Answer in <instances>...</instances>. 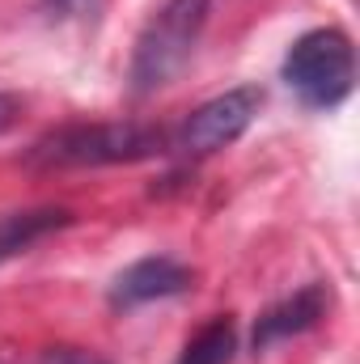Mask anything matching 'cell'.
I'll return each mask as SVG.
<instances>
[{"label":"cell","instance_id":"cell-1","mask_svg":"<svg viewBox=\"0 0 360 364\" xmlns=\"http://www.w3.org/2000/svg\"><path fill=\"white\" fill-rule=\"evenodd\" d=\"M166 149V132L149 123H73L47 132L26 153L30 166L43 170H85V166H127L157 157Z\"/></svg>","mask_w":360,"mask_h":364},{"label":"cell","instance_id":"cell-6","mask_svg":"<svg viewBox=\"0 0 360 364\" xmlns=\"http://www.w3.org/2000/svg\"><path fill=\"white\" fill-rule=\"evenodd\" d=\"M186 288H191V267H182L170 255H149V259H136L132 267H123L115 275L110 305L115 309H136V305H149V301L179 296Z\"/></svg>","mask_w":360,"mask_h":364},{"label":"cell","instance_id":"cell-8","mask_svg":"<svg viewBox=\"0 0 360 364\" xmlns=\"http://www.w3.org/2000/svg\"><path fill=\"white\" fill-rule=\"evenodd\" d=\"M238 352V322L229 314L212 318L195 339H186L179 364H229Z\"/></svg>","mask_w":360,"mask_h":364},{"label":"cell","instance_id":"cell-4","mask_svg":"<svg viewBox=\"0 0 360 364\" xmlns=\"http://www.w3.org/2000/svg\"><path fill=\"white\" fill-rule=\"evenodd\" d=\"M259 110H263V90L259 85H238V90L216 93L199 110L186 114L174 149H179L182 157H191V161L212 157V153L238 144L250 132V123L259 119Z\"/></svg>","mask_w":360,"mask_h":364},{"label":"cell","instance_id":"cell-5","mask_svg":"<svg viewBox=\"0 0 360 364\" xmlns=\"http://www.w3.org/2000/svg\"><path fill=\"white\" fill-rule=\"evenodd\" d=\"M327 309H331V288H327V284H305V288H297L292 296L275 301V305H268V309L259 314L255 335H250V348H255V352H268L271 343H284V339H292V335L314 331V326L327 318Z\"/></svg>","mask_w":360,"mask_h":364},{"label":"cell","instance_id":"cell-11","mask_svg":"<svg viewBox=\"0 0 360 364\" xmlns=\"http://www.w3.org/2000/svg\"><path fill=\"white\" fill-rule=\"evenodd\" d=\"M90 0H43V9L51 13V17H73V13H81Z\"/></svg>","mask_w":360,"mask_h":364},{"label":"cell","instance_id":"cell-9","mask_svg":"<svg viewBox=\"0 0 360 364\" xmlns=\"http://www.w3.org/2000/svg\"><path fill=\"white\" fill-rule=\"evenodd\" d=\"M43 364H106V360H97L90 352H77V348H55L51 356H43Z\"/></svg>","mask_w":360,"mask_h":364},{"label":"cell","instance_id":"cell-3","mask_svg":"<svg viewBox=\"0 0 360 364\" xmlns=\"http://www.w3.org/2000/svg\"><path fill=\"white\" fill-rule=\"evenodd\" d=\"M280 77L301 97V106L335 110L352 97L356 85V47L339 26H318L288 47Z\"/></svg>","mask_w":360,"mask_h":364},{"label":"cell","instance_id":"cell-10","mask_svg":"<svg viewBox=\"0 0 360 364\" xmlns=\"http://www.w3.org/2000/svg\"><path fill=\"white\" fill-rule=\"evenodd\" d=\"M17 119H21V102H17L13 93H0V136H4Z\"/></svg>","mask_w":360,"mask_h":364},{"label":"cell","instance_id":"cell-7","mask_svg":"<svg viewBox=\"0 0 360 364\" xmlns=\"http://www.w3.org/2000/svg\"><path fill=\"white\" fill-rule=\"evenodd\" d=\"M68 225H73V212H68V208H34V212L0 216V263L26 255V250L38 246L47 233L68 229Z\"/></svg>","mask_w":360,"mask_h":364},{"label":"cell","instance_id":"cell-2","mask_svg":"<svg viewBox=\"0 0 360 364\" xmlns=\"http://www.w3.org/2000/svg\"><path fill=\"white\" fill-rule=\"evenodd\" d=\"M208 17H212V0H166L144 21L136 51H132V68H127V81H132L136 97L166 90L191 64Z\"/></svg>","mask_w":360,"mask_h":364}]
</instances>
